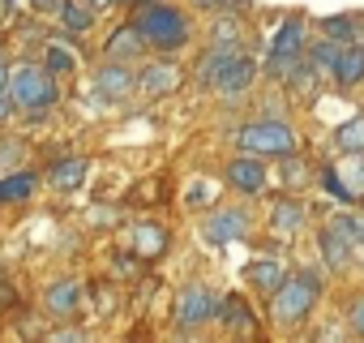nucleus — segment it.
I'll use <instances>...</instances> for the list:
<instances>
[{
  "label": "nucleus",
  "instance_id": "obj_11",
  "mask_svg": "<svg viewBox=\"0 0 364 343\" xmlns=\"http://www.w3.org/2000/svg\"><path fill=\"white\" fill-rule=\"evenodd\" d=\"M176 86H180V69L167 65V60H159V65H150V69L141 73V90L154 95V99H159V95H171Z\"/></svg>",
  "mask_w": 364,
  "mask_h": 343
},
{
  "label": "nucleus",
  "instance_id": "obj_15",
  "mask_svg": "<svg viewBox=\"0 0 364 343\" xmlns=\"http://www.w3.org/2000/svg\"><path fill=\"white\" fill-rule=\"evenodd\" d=\"M35 194V176L31 172H14V176H0V202H22Z\"/></svg>",
  "mask_w": 364,
  "mask_h": 343
},
{
  "label": "nucleus",
  "instance_id": "obj_35",
  "mask_svg": "<svg viewBox=\"0 0 364 343\" xmlns=\"http://www.w3.org/2000/svg\"><path fill=\"white\" fill-rule=\"evenodd\" d=\"M5 82H9V73H5V65H0V90H5Z\"/></svg>",
  "mask_w": 364,
  "mask_h": 343
},
{
  "label": "nucleus",
  "instance_id": "obj_16",
  "mask_svg": "<svg viewBox=\"0 0 364 343\" xmlns=\"http://www.w3.org/2000/svg\"><path fill=\"white\" fill-rule=\"evenodd\" d=\"M82 176H86V159H65V163L52 167V185L56 189H77Z\"/></svg>",
  "mask_w": 364,
  "mask_h": 343
},
{
  "label": "nucleus",
  "instance_id": "obj_19",
  "mask_svg": "<svg viewBox=\"0 0 364 343\" xmlns=\"http://www.w3.org/2000/svg\"><path fill=\"white\" fill-rule=\"evenodd\" d=\"M338 176H343V189H347L351 198H355V194H364V150H351V159L343 163Z\"/></svg>",
  "mask_w": 364,
  "mask_h": 343
},
{
  "label": "nucleus",
  "instance_id": "obj_13",
  "mask_svg": "<svg viewBox=\"0 0 364 343\" xmlns=\"http://www.w3.org/2000/svg\"><path fill=\"white\" fill-rule=\"evenodd\" d=\"M163 245H167V232L163 228H154V223H137L133 228V253L137 258H159Z\"/></svg>",
  "mask_w": 364,
  "mask_h": 343
},
{
  "label": "nucleus",
  "instance_id": "obj_37",
  "mask_svg": "<svg viewBox=\"0 0 364 343\" xmlns=\"http://www.w3.org/2000/svg\"><path fill=\"white\" fill-rule=\"evenodd\" d=\"M137 5H146V0H137Z\"/></svg>",
  "mask_w": 364,
  "mask_h": 343
},
{
  "label": "nucleus",
  "instance_id": "obj_36",
  "mask_svg": "<svg viewBox=\"0 0 364 343\" xmlns=\"http://www.w3.org/2000/svg\"><path fill=\"white\" fill-rule=\"evenodd\" d=\"M39 9H56V0H39Z\"/></svg>",
  "mask_w": 364,
  "mask_h": 343
},
{
  "label": "nucleus",
  "instance_id": "obj_8",
  "mask_svg": "<svg viewBox=\"0 0 364 343\" xmlns=\"http://www.w3.org/2000/svg\"><path fill=\"white\" fill-rule=\"evenodd\" d=\"M249 232V215L245 211H215L206 219V241L210 245H228V241H240Z\"/></svg>",
  "mask_w": 364,
  "mask_h": 343
},
{
  "label": "nucleus",
  "instance_id": "obj_17",
  "mask_svg": "<svg viewBox=\"0 0 364 343\" xmlns=\"http://www.w3.org/2000/svg\"><path fill=\"white\" fill-rule=\"evenodd\" d=\"M99 90H103V95H129V90H133V73L120 69V65H107V69L99 73Z\"/></svg>",
  "mask_w": 364,
  "mask_h": 343
},
{
  "label": "nucleus",
  "instance_id": "obj_7",
  "mask_svg": "<svg viewBox=\"0 0 364 343\" xmlns=\"http://www.w3.org/2000/svg\"><path fill=\"white\" fill-rule=\"evenodd\" d=\"M215 313H219V300L206 287H185V292L176 296V322L180 326H198V322H206Z\"/></svg>",
  "mask_w": 364,
  "mask_h": 343
},
{
  "label": "nucleus",
  "instance_id": "obj_14",
  "mask_svg": "<svg viewBox=\"0 0 364 343\" xmlns=\"http://www.w3.org/2000/svg\"><path fill=\"white\" fill-rule=\"evenodd\" d=\"M77 296H82L77 279H60V283H52V292H48V309H52L56 317H69V313L77 309Z\"/></svg>",
  "mask_w": 364,
  "mask_h": 343
},
{
  "label": "nucleus",
  "instance_id": "obj_32",
  "mask_svg": "<svg viewBox=\"0 0 364 343\" xmlns=\"http://www.w3.org/2000/svg\"><path fill=\"white\" fill-rule=\"evenodd\" d=\"M0 305H14V292H9V283L0 279Z\"/></svg>",
  "mask_w": 364,
  "mask_h": 343
},
{
  "label": "nucleus",
  "instance_id": "obj_26",
  "mask_svg": "<svg viewBox=\"0 0 364 343\" xmlns=\"http://www.w3.org/2000/svg\"><path fill=\"white\" fill-rule=\"evenodd\" d=\"M274 228H279V232H291V228H300V206H291V202L274 206Z\"/></svg>",
  "mask_w": 364,
  "mask_h": 343
},
{
  "label": "nucleus",
  "instance_id": "obj_2",
  "mask_svg": "<svg viewBox=\"0 0 364 343\" xmlns=\"http://www.w3.org/2000/svg\"><path fill=\"white\" fill-rule=\"evenodd\" d=\"M133 26H137V35H141L146 43H154V48H185V43H189V22L180 18L176 9H167V5H146Z\"/></svg>",
  "mask_w": 364,
  "mask_h": 343
},
{
  "label": "nucleus",
  "instance_id": "obj_34",
  "mask_svg": "<svg viewBox=\"0 0 364 343\" xmlns=\"http://www.w3.org/2000/svg\"><path fill=\"white\" fill-rule=\"evenodd\" d=\"M86 5H95V9H107V5H116V0H86Z\"/></svg>",
  "mask_w": 364,
  "mask_h": 343
},
{
  "label": "nucleus",
  "instance_id": "obj_9",
  "mask_svg": "<svg viewBox=\"0 0 364 343\" xmlns=\"http://www.w3.org/2000/svg\"><path fill=\"white\" fill-rule=\"evenodd\" d=\"M253 73H257V69H253V60H245L240 52H232V56H228V65L219 69L215 86H219L223 95H240V90H245V86L253 82Z\"/></svg>",
  "mask_w": 364,
  "mask_h": 343
},
{
  "label": "nucleus",
  "instance_id": "obj_28",
  "mask_svg": "<svg viewBox=\"0 0 364 343\" xmlns=\"http://www.w3.org/2000/svg\"><path fill=\"white\" fill-rule=\"evenodd\" d=\"M18 159H22V142H14V137H9V142H0V172H9Z\"/></svg>",
  "mask_w": 364,
  "mask_h": 343
},
{
  "label": "nucleus",
  "instance_id": "obj_3",
  "mask_svg": "<svg viewBox=\"0 0 364 343\" xmlns=\"http://www.w3.org/2000/svg\"><path fill=\"white\" fill-rule=\"evenodd\" d=\"M240 150L287 159V154H296V137H291V129H287V125L257 120V125H245V129H240Z\"/></svg>",
  "mask_w": 364,
  "mask_h": 343
},
{
  "label": "nucleus",
  "instance_id": "obj_27",
  "mask_svg": "<svg viewBox=\"0 0 364 343\" xmlns=\"http://www.w3.org/2000/svg\"><path fill=\"white\" fill-rule=\"evenodd\" d=\"M60 22H65L69 31H86V26H90V14L77 9V5H65V9H60Z\"/></svg>",
  "mask_w": 364,
  "mask_h": 343
},
{
  "label": "nucleus",
  "instance_id": "obj_21",
  "mask_svg": "<svg viewBox=\"0 0 364 343\" xmlns=\"http://www.w3.org/2000/svg\"><path fill=\"white\" fill-rule=\"evenodd\" d=\"M137 26H124V31H116V39L107 43V56L112 60H124V56H137Z\"/></svg>",
  "mask_w": 364,
  "mask_h": 343
},
{
  "label": "nucleus",
  "instance_id": "obj_12",
  "mask_svg": "<svg viewBox=\"0 0 364 343\" xmlns=\"http://www.w3.org/2000/svg\"><path fill=\"white\" fill-rule=\"evenodd\" d=\"M228 181H232L236 189H245V194H257V189L266 185V172H262L257 159H236V163L228 167Z\"/></svg>",
  "mask_w": 364,
  "mask_h": 343
},
{
  "label": "nucleus",
  "instance_id": "obj_4",
  "mask_svg": "<svg viewBox=\"0 0 364 343\" xmlns=\"http://www.w3.org/2000/svg\"><path fill=\"white\" fill-rule=\"evenodd\" d=\"M300 52H304V22L287 18L270 43V78H291V69L300 65Z\"/></svg>",
  "mask_w": 364,
  "mask_h": 343
},
{
  "label": "nucleus",
  "instance_id": "obj_18",
  "mask_svg": "<svg viewBox=\"0 0 364 343\" xmlns=\"http://www.w3.org/2000/svg\"><path fill=\"white\" fill-rule=\"evenodd\" d=\"M334 146H338L343 154H351V150H364V116H355V120L338 125V133H334Z\"/></svg>",
  "mask_w": 364,
  "mask_h": 343
},
{
  "label": "nucleus",
  "instance_id": "obj_5",
  "mask_svg": "<svg viewBox=\"0 0 364 343\" xmlns=\"http://www.w3.org/2000/svg\"><path fill=\"white\" fill-rule=\"evenodd\" d=\"M14 103L18 107H52L56 103V86H52V73L48 69H35V65H26V69H18L14 73Z\"/></svg>",
  "mask_w": 364,
  "mask_h": 343
},
{
  "label": "nucleus",
  "instance_id": "obj_24",
  "mask_svg": "<svg viewBox=\"0 0 364 343\" xmlns=\"http://www.w3.org/2000/svg\"><path fill=\"white\" fill-rule=\"evenodd\" d=\"M236 39H240V22L223 18V22L215 26V48H236Z\"/></svg>",
  "mask_w": 364,
  "mask_h": 343
},
{
  "label": "nucleus",
  "instance_id": "obj_38",
  "mask_svg": "<svg viewBox=\"0 0 364 343\" xmlns=\"http://www.w3.org/2000/svg\"><path fill=\"white\" fill-rule=\"evenodd\" d=\"M206 5H210V0H206Z\"/></svg>",
  "mask_w": 364,
  "mask_h": 343
},
{
  "label": "nucleus",
  "instance_id": "obj_30",
  "mask_svg": "<svg viewBox=\"0 0 364 343\" xmlns=\"http://www.w3.org/2000/svg\"><path fill=\"white\" fill-rule=\"evenodd\" d=\"M334 56H338V43H321V48L313 52V60H317V65H326V69L334 65Z\"/></svg>",
  "mask_w": 364,
  "mask_h": 343
},
{
  "label": "nucleus",
  "instance_id": "obj_25",
  "mask_svg": "<svg viewBox=\"0 0 364 343\" xmlns=\"http://www.w3.org/2000/svg\"><path fill=\"white\" fill-rule=\"evenodd\" d=\"M73 65H77L73 52H65V48H56V43L48 48V69H52V73H73Z\"/></svg>",
  "mask_w": 364,
  "mask_h": 343
},
{
  "label": "nucleus",
  "instance_id": "obj_22",
  "mask_svg": "<svg viewBox=\"0 0 364 343\" xmlns=\"http://www.w3.org/2000/svg\"><path fill=\"white\" fill-rule=\"evenodd\" d=\"M219 313H223V322H228L232 330H253V317H249V305H245V300L232 296V300L219 305Z\"/></svg>",
  "mask_w": 364,
  "mask_h": 343
},
{
  "label": "nucleus",
  "instance_id": "obj_10",
  "mask_svg": "<svg viewBox=\"0 0 364 343\" xmlns=\"http://www.w3.org/2000/svg\"><path fill=\"white\" fill-rule=\"evenodd\" d=\"M330 73H334L338 86H355V82H364V48H355V43H351V48H338Z\"/></svg>",
  "mask_w": 364,
  "mask_h": 343
},
{
  "label": "nucleus",
  "instance_id": "obj_1",
  "mask_svg": "<svg viewBox=\"0 0 364 343\" xmlns=\"http://www.w3.org/2000/svg\"><path fill=\"white\" fill-rule=\"evenodd\" d=\"M317 292H321V283H317V275H309V270H300V275L283 279V283L270 292V313H274V322H283V326L300 322V317L313 309Z\"/></svg>",
  "mask_w": 364,
  "mask_h": 343
},
{
  "label": "nucleus",
  "instance_id": "obj_33",
  "mask_svg": "<svg viewBox=\"0 0 364 343\" xmlns=\"http://www.w3.org/2000/svg\"><path fill=\"white\" fill-rule=\"evenodd\" d=\"M9 116V99H5V90H0V120Z\"/></svg>",
  "mask_w": 364,
  "mask_h": 343
},
{
  "label": "nucleus",
  "instance_id": "obj_6",
  "mask_svg": "<svg viewBox=\"0 0 364 343\" xmlns=\"http://www.w3.org/2000/svg\"><path fill=\"white\" fill-rule=\"evenodd\" d=\"M351 245H355V228L351 219H334L326 232H321V253L330 262V270H343L351 262Z\"/></svg>",
  "mask_w": 364,
  "mask_h": 343
},
{
  "label": "nucleus",
  "instance_id": "obj_20",
  "mask_svg": "<svg viewBox=\"0 0 364 343\" xmlns=\"http://www.w3.org/2000/svg\"><path fill=\"white\" fill-rule=\"evenodd\" d=\"M249 279H253L262 292H274L287 275H283V266H279V262H253V266H249Z\"/></svg>",
  "mask_w": 364,
  "mask_h": 343
},
{
  "label": "nucleus",
  "instance_id": "obj_23",
  "mask_svg": "<svg viewBox=\"0 0 364 343\" xmlns=\"http://www.w3.org/2000/svg\"><path fill=\"white\" fill-rule=\"evenodd\" d=\"M232 52H236V48H215L210 56H202V65H198V78L215 86V78H219V69L228 65V56H232Z\"/></svg>",
  "mask_w": 364,
  "mask_h": 343
},
{
  "label": "nucleus",
  "instance_id": "obj_29",
  "mask_svg": "<svg viewBox=\"0 0 364 343\" xmlns=\"http://www.w3.org/2000/svg\"><path fill=\"white\" fill-rule=\"evenodd\" d=\"M326 35H334V43H343L351 35V18H326Z\"/></svg>",
  "mask_w": 364,
  "mask_h": 343
},
{
  "label": "nucleus",
  "instance_id": "obj_31",
  "mask_svg": "<svg viewBox=\"0 0 364 343\" xmlns=\"http://www.w3.org/2000/svg\"><path fill=\"white\" fill-rule=\"evenodd\" d=\"M351 326L364 334V300H355V305H351Z\"/></svg>",
  "mask_w": 364,
  "mask_h": 343
}]
</instances>
